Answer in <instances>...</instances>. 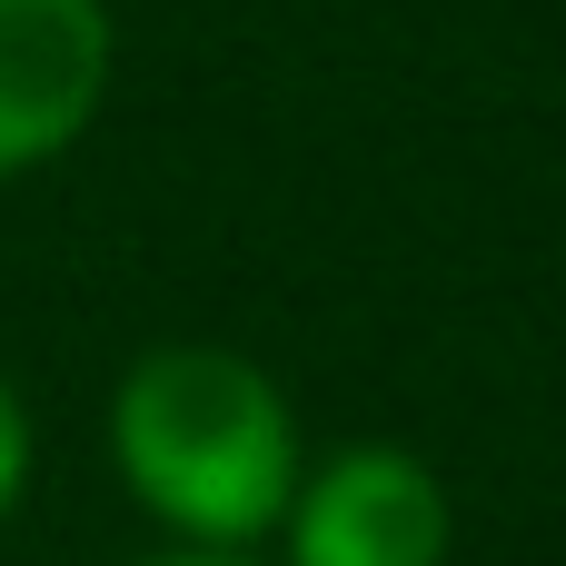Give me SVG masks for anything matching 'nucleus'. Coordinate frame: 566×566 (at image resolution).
<instances>
[{
  "instance_id": "nucleus-1",
  "label": "nucleus",
  "mask_w": 566,
  "mask_h": 566,
  "mask_svg": "<svg viewBox=\"0 0 566 566\" xmlns=\"http://www.w3.org/2000/svg\"><path fill=\"white\" fill-rule=\"evenodd\" d=\"M109 468L179 547L249 557L259 537H279L308 448L259 358L149 348L109 398Z\"/></svg>"
},
{
  "instance_id": "nucleus-2",
  "label": "nucleus",
  "mask_w": 566,
  "mask_h": 566,
  "mask_svg": "<svg viewBox=\"0 0 566 566\" xmlns=\"http://www.w3.org/2000/svg\"><path fill=\"white\" fill-rule=\"evenodd\" d=\"M448 488L418 448L358 438L298 468L289 517H279V566H448Z\"/></svg>"
},
{
  "instance_id": "nucleus-3",
  "label": "nucleus",
  "mask_w": 566,
  "mask_h": 566,
  "mask_svg": "<svg viewBox=\"0 0 566 566\" xmlns=\"http://www.w3.org/2000/svg\"><path fill=\"white\" fill-rule=\"evenodd\" d=\"M109 0H0V179H30L109 109Z\"/></svg>"
},
{
  "instance_id": "nucleus-4",
  "label": "nucleus",
  "mask_w": 566,
  "mask_h": 566,
  "mask_svg": "<svg viewBox=\"0 0 566 566\" xmlns=\"http://www.w3.org/2000/svg\"><path fill=\"white\" fill-rule=\"evenodd\" d=\"M20 488H30V398H20L10 368H0V517L20 507Z\"/></svg>"
},
{
  "instance_id": "nucleus-5",
  "label": "nucleus",
  "mask_w": 566,
  "mask_h": 566,
  "mask_svg": "<svg viewBox=\"0 0 566 566\" xmlns=\"http://www.w3.org/2000/svg\"><path fill=\"white\" fill-rule=\"evenodd\" d=\"M139 566H259V557H209V547H169V557H139Z\"/></svg>"
}]
</instances>
